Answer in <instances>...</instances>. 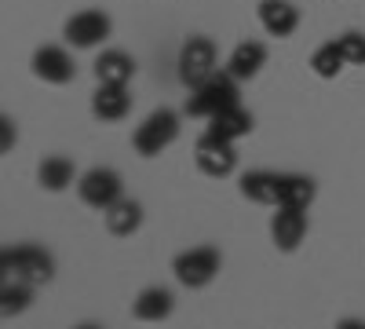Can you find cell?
<instances>
[{"label":"cell","mask_w":365,"mask_h":329,"mask_svg":"<svg viewBox=\"0 0 365 329\" xmlns=\"http://www.w3.org/2000/svg\"><path fill=\"white\" fill-rule=\"evenodd\" d=\"M175 311V296L165 285H146L135 300H132V318L139 322H165Z\"/></svg>","instance_id":"9a60e30c"},{"label":"cell","mask_w":365,"mask_h":329,"mask_svg":"<svg viewBox=\"0 0 365 329\" xmlns=\"http://www.w3.org/2000/svg\"><path fill=\"white\" fill-rule=\"evenodd\" d=\"M220 271H223V253L216 246H194V249H182L172 256V275L187 289L212 285L220 278Z\"/></svg>","instance_id":"3957f363"},{"label":"cell","mask_w":365,"mask_h":329,"mask_svg":"<svg viewBox=\"0 0 365 329\" xmlns=\"http://www.w3.org/2000/svg\"><path fill=\"white\" fill-rule=\"evenodd\" d=\"M143 205L135 201V198H120V201H113L106 213H103V220H106V231L113 234V238H132L139 227H143Z\"/></svg>","instance_id":"d6986e66"},{"label":"cell","mask_w":365,"mask_h":329,"mask_svg":"<svg viewBox=\"0 0 365 329\" xmlns=\"http://www.w3.org/2000/svg\"><path fill=\"white\" fill-rule=\"evenodd\" d=\"M179 132H182V117L172 106H161L143 117V125L132 132V146L139 158H158L179 139Z\"/></svg>","instance_id":"7a4b0ae2"},{"label":"cell","mask_w":365,"mask_h":329,"mask_svg":"<svg viewBox=\"0 0 365 329\" xmlns=\"http://www.w3.org/2000/svg\"><path fill=\"white\" fill-rule=\"evenodd\" d=\"M252 128H256V117L241 106V103H230V106H223L220 113L208 117V128H205V132H216V136L237 143L241 136H249Z\"/></svg>","instance_id":"e0dca14e"},{"label":"cell","mask_w":365,"mask_h":329,"mask_svg":"<svg viewBox=\"0 0 365 329\" xmlns=\"http://www.w3.org/2000/svg\"><path fill=\"white\" fill-rule=\"evenodd\" d=\"M267 59H270V51H267L263 41H241V44H234V51L227 55V70H230L237 81H252V77H259V70L267 66Z\"/></svg>","instance_id":"5bb4252c"},{"label":"cell","mask_w":365,"mask_h":329,"mask_svg":"<svg viewBox=\"0 0 365 329\" xmlns=\"http://www.w3.org/2000/svg\"><path fill=\"white\" fill-rule=\"evenodd\" d=\"M344 66H347V59H344V51H340V41H325V44H318L314 55H311V70H314V77H322V81H336V77L344 74Z\"/></svg>","instance_id":"7402d4cb"},{"label":"cell","mask_w":365,"mask_h":329,"mask_svg":"<svg viewBox=\"0 0 365 329\" xmlns=\"http://www.w3.org/2000/svg\"><path fill=\"white\" fill-rule=\"evenodd\" d=\"M0 132H4V143H0V151H11V146H15V139H19V132H15V121H11V117H0Z\"/></svg>","instance_id":"cb8c5ba5"},{"label":"cell","mask_w":365,"mask_h":329,"mask_svg":"<svg viewBox=\"0 0 365 329\" xmlns=\"http://www.w3.org/2000/svg\"><path fill=\"white\" fill-rule=\"evenodd\" d=\"M132 113V96L128 84H99L96 96H91V117L103 125H117Z\"/></svg>","instance_id":"7c38bea8"},{"label":"cell","mask_w":365,"mask_h":329,"mask_svg":"<svg viewBox=\"0 0 365 329\" xmlns=\"http://www.w3.org/2000/svg\"><path fill=\"white\" fill-rule=\"evenodd\" d=\"M237 84H241V81L223 66V70L212 74L208 81H201L197 88H190L187 106H182V110H187L190 117H205V121H208V117H212V113H220L223 106L241 103V88H237Z\"/></svg>","instance_id":"6da1fadb"},{"label":"cell","mask_w":365,"mask_h":329,"mask_svg":"<svg viewBox=\"0 0 365 329\" xmlns=\"http://www.w3.org/2000/svg\"><path fill=\"white\" fill-rule=\"evenodd\" d=\"M311 231L307 220V208H296V205H278L270 216V242L278 253H296L303 246V238Z\"/></svg>","instance_id":"9c48e42d"},{"label":"cell","mask_w":365,"mask_h":329,"mask_svg":"<svg viewBox=\"0 0 365 329\" xmlns=\"http://www.w3.org/2000/svg\"><path fill=\"white\" fill-rule=\"evenodd\" d=\"M175 66H179V81L182 88H197L201 81H208L212 74L220 70V55H216V44H212V37L205 34H194L182 41L179 48V59H175Z\"/></svg>","instance_id":"5b68a950"},{"label":"cell","mask_w":365,"mask_h":329,"mask_svg":"<svg viewBox=\"0 0 365 329\" xmlns=\"http://www.w3.org/2000/svg\"><path fill=\"white\" fill-rule=\"evenodd\" d=\"M237 191L241 198H249L256 205H267V208H278V198H282V172L274 168H252L237 179Z\"/></svg>","instance_id":"4fadbf2b"},{"label":"cell","mask_w":365,"mask_h":329,"mask_svg":"<svg viewBox=\"0 0 365 329\" xmlns=\"http://www.w3.org/2000/svg\"><path fill=\"white\" fill-rule=\"evenodd\" d=\"M29 70H34L37 81L44 84H70L77 77V66H73V55L58 44H41L29 59Z\"/></svg>","instance_id":"30bf717a"},{"label":"cell","mask_w":365,"mask_h":329,"mask_svg":"<svg viewBox=\"0 0 365 329\" xmlns=\"http://www.w3.org/2000/svg\"><path fill=\"white\" fill-rule=\"evenodd\" d=\"M91 74H96L99 84H128L135 77V59L120 48H106L96 63H91Z\"/></svg>","instance_id":"ac0fdd59"},{"label":"cell","mask_w":365,"mask_h":329,"mask_svg":"<svg viewBox=\"0 0 365 329\" xmlns=\"http://www.w3.org/2000/svg\"><path fill=\"white\" fill-rule=\"evenodd\" d=\"M336 41H340V51L347 59V66H365V34L361 29H347V34H340Z\"/></svg>","instance_id":"603a6c76"},{"label":"cell","mask_w":365,"mask_h":329,"mask_svg":"<svg viewBox=\"0 0 365 329\" xmlns=\"http://www.w3.org/2000/svg\"><path fill=\"white\" fill-rule=\"evenodd\" d=\"M77 198L88 208H96V213H106L113 201L125 198V179H120L117 168H103V165L99 168H88L77 179Z\"/></svg>","instance_id":"52a82bcc"},{"label":"cell","mask_w":365,"mask_h":329,"mask_svg":"<svg viewBox=\"0 0 365 329\" xmlns=\"http://www.w3.org/2000/svg\"><path fill=\"white\" fill-rule=\"evenodd\" d=\"M34 282L26 278H15V275H4V285H0V315L11 318V315H22L29 311V304H34Z\"/></svg>","instance_id":"44dd1931"},{"label":"cell","mask_w":365,"mask_h":329,"mask_svg":"<svg viewBox=\"0 0 365 329\" xmlns=\"http://www.w3.org/2000/svg\"><path fill=\"white\" fill-rule=\"evenodd\" d=\"M318 198V183L307 172H282V198L278 205H296V208H311Z\"/></svg>","instance_id":"ffe728a7"},{"label":"cell","mask_w":365,"mask_h":329,"mask_svg":"<svg viewBox=\"0 0 365 329\" xmlns=\"http://www.w3.org/2000/svg\"><path fill=\"white\" fill-rule=\"evenodd\" d=\"M113 34V19L103 11V8H84V11H73L66 22H63V41L70 48H99L103 41H110Z\"/></svg>","instance_id":"8992f818"},{"label":"cell","mask_w":365,"mask_h":329,"mask_svg":"<svg viewBox=\"0 0 365 329\" xmlns=\"http://www.w3.org/2000/svg\"><path fill=\"white\" fill-rule=\"evenodd\" d=\"M0 267H4V275L26 278L34 285H48L55 278V256L44 246H34V242L8 246L4 253H0Z\"/></svg>","instance_id":"277c9868"},{"label":"cell","mask_w":365,"mask_h":329,"mask_svg":"<svg viewBox=\"0 0 365 329\" xmlns=\"http://www.w3.org/2000/svg\"><path fill=\"white\" fill-rule=\"evenodd\" d=\"M256 19L263 26V34L278 37V41L292 37L299 29V8L289 4V0H259V4H256Z\"/></svg>","instance_id":"8fae6325"},{"label":"cell","mask_w":365,"mask_h":329,"mask_svg":"<svg viewBox=\"0 0 365 329\" xmlns=\"http://www.w3.org/2000/svg\"><path fill=\"white\" fill-rule=\"evenodd\" d=\"M194 165L208 176V179H227L237 172V151L234 143L216 136V132H205L197 143H194Z\"/></svg>","instance_id":"ba28073f"},{"label":"cell","mask_w":365,"mask_h":329,"mask_svg":"<svg viewBox=\"0 0 365 329\" xmlns=\"http://www.w3.org/2000/svg\"><path fill=\"white\" fill-rule=\"evenodd\" d=\"M77 165L66 158V154H48L41 165H37V183H41V191H48V194H63L66 187H73L77 183Z\"/></svg>","instance_id":"2e32d148"}]
</instances>
